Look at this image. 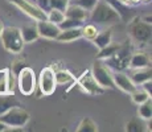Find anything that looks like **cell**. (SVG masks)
<instances>
[{"instance_id": "1", "label": "cell", "mask_w": 152, "mask_h": 132, "mask_svg": "<svg viewBox=\"0 0 152 132\" xmlns=\"http://www.w3.org/2000/svg\"><path fill=\"white\" fill-rule=\"evenodd\" d=\"M89 19L93 24L98 25H114L121 20V15L109 1H97V4L90 11Z\"/></svg>"}, {"instance_id": "2", "label": "cell", "mask_w": 152, "mask_h": 132, "mask_svg": "<svg viewBox=\"0 0 152 132\" xmlns=\"http://www.w3.org/2000/svg\"><path fill=\"white\" fill-rule=\"evenodd\" d=\"M1 39V45L7 52L17 54L23 50L24 46V40L21 37V32L16 26H5L3 28V32L0 34Z\"/></svg>"}, {"instance_id": "3", "label": "cell", "mask_w": 152, "mask_h": 132, "mask_svg": "<svg viewBox=\"0 0 152 132\" xmlns=\"http://www.w3.org/2000/svg\"><path fill=\"white\" fill-rule=\"evenodd\" d=\"M0 122L8 128H23L29 122V112L20 106H15L0 115Z\"/></svg>"}, {"instance_id": "4", "label": "cell", "mask_w": 152, "mask_h": 132, "mask_svg": "<svg viewBox=\"0 0 152 132\" xmlns=\"http://www.w3.org/2000/svg\"><path fill=\"white\" fill-rule=\"evenodd\" d=\"M128 33L132 37V40L136 41V42L140 44L150 42L152 34L151 23H147L145 20L140 19V17H135L128 24Z\"/></svg>"}, {"instance_id": "5", "label": "cell", "mask_w": 152, "mask_h": 132, "mask_svg": "<svg viewBox=\"0 0 152 132\" xmlns=\"http://www.w3.org/2000/svg\"><path fill=\"white\" fill-rule=\"evenodd\" d=\"M131 46L128 42L121 45V48L118 49V52L114 55L106 58L104 60V63H106L109 67H114L116 71H121V70L127 69L128 65H130V58H131Z\"/></svg>"}, {"instance_id": "6", "label": "cell", "mask_w": 152, "mask_h": 132, "mask_svg": "<svg viewBox=\"0 0 152 132\" xmlns=\"http://www.w3.org/2000/svg\"><path fill=\"white\" fill-rule=\"evenodd\" d=\"M91 74L94 79L101 85L103 89H114L115 83H114L113 78V71L110 70V67L104 62H102V60H98L93 63Z\"/></svg>"}, {"instance_id": "7", "label": "cell", "mask_w": 152, "mask_h": 132, "mask_svg": "<svg viewBox=\"0 0 152 132\" xmlns=\"http://www.w3.org/2000/svg\"><path fill=\"white\" fill-rule=\"evenodd\" d=\"M16 85L19 87L20 93L23 95H32L34 93L36 89V75L34 71L31 67H23L19 73H17V79H16Z\"/></svg>"}, {"instance_id": "8", "label": "cell", "mask_w": 152, "mask_h": 132, "mask_svg": "<svg viewBox=\"0 0 152 132\" xmlns=\"http://www.w3.org/2000/svg\"><path fill=\"white\" fill-rule=\"evenodd\" d=\"M57 82H56L54 71L52 67H44L40 73L39 87L42 95H52L56 90Z\"/></svg>"}, {"instance_id": "9", "label": "cell", "mask_w": 152, "mask_h": 132, "mask_svg": "<svg viewBox=\"0 0 152 132\" xmlns=\"http://www.w3.org/2000/svg\"><path fill=\"white\" fill-rule=\"evenodd\" d=\"M10 3L15 4L20 11H23L25 15L32 17L33 20H45L46 19V12H44L41 8L37 7V4H33L29 0H8Z\"/></svg>"}, {"instance_id": "10", "label": "cell", "mask_w": 152, "mask_h": 132, "mask_svg": "<svg viewBox=\"0 0 152 132\" xmlns=\"http://www.w3.org/2000/svg\"><path fill=\"white\" fill-rule=\"evenodd\" d=\"M78 83H80V86L82 87L85 91L91 94V95H99V94L104 93V89L94 79L91 71L83 73V74L81 75V78L78 79Z\"/></svg>"}, {"instance_id": "11", "label": "cell", "mask_w": 152, "mask_h": 132, "mask_svg": "<svg viewBox=\"0 0 152 132\" xmlns=\"http://www.w3.org/2000/svg\"><path fill=\"white\" fill-rule=\"evenodd\" d=\"M37 32H39V36L44 37V39L48 40H56L58 36V33L61 32L60 26L54 23L49 21V20H37Z\"/></svg>"}, {"instance_id": "12", "label": "cell", "mask_w": 152, "mask_h": 132, "mask_svg": "<svg viewBox=\"0 0 152 132\" xmlns=\"http://www.w3.org/2000/svg\"><path fill=\"white\" fill-rule=\"evenodd\" d=\"M113 78H114V83H115V87L121 89L122 91L131 94L134 90L136 89V85L132 82V79L130 78V75H127L126 73L121 71H116L113 73Z\"/></svg>"}, {"instance_id": "13", "label": "cell", "mask_w": 152, "mask_h": 132, "mask_svg": "<svg viewBox=\"0 0 152 132\" xmlns=\"http://www.w3.org/2000/svg\"><path fill=\"white\" fill-rule=\"evenodd\" d=\"M82 37V26H77V28H69V29H62L58 33L57 41L60 42H72Z\"/></svg>"}, {"instance_id": "14", "label": "cell", "mask_w": 152, "mask_h": 132, "mask_svg": "<svg viewBox=\"0 0 152 132\" xmlns=\"http://www.w3.org/2000/svg\"><path fill=\"white\" fill-rule=\"evenodd\" d=\"M64 12H65V17H70V19H77L81 20V21H85V20L89 19V11L80 7L75 3L74 4H69Z\"/></svg>"}, {"instance_id": "15", "label": "cell", "mask_w": 152, "mask_h": 132, "mask_svg": "<svg viewBox=\"0 0 152 132\" xmlns=\"http://www.w3.org/2000/svg\"><path fill=\"white\" fill-rule=\"evenodd\" d=\"M151 60L148 57V54L143 52H139V53H134L131 54V58H130V65L132 69H142V67H147V66H151Z\"/></svg>"}, {"instance_id": "16", "label": "cell", "mask_w": 152, "mask_h": 132, "mask_svg": "<svg viewBox=\"0 0 152 132\" xmlns=\"http://www.w3.org/2000/svg\"><path fill=\"white\" fill-rule=\"evenodd\" d=\"M130 78L132 79V82L139 86V85L144 83L145 81H150L152 78V70H151V66H147V67H142V69H135V71L130 75Z\"/></svg>"}, {"instance_id": "17", "label": "cell", "mask_w": 152, "mask_h": 132, "mask_svg": "<svg viewBox=\"0 0 152 132\" xmlns=\"http://www.w3.org/2000/svg\"><path fill=\"white\" fill-rule=\"evenodd\" d=\"M15 106H20V102L17 101L12 93L0 95V115L4 114L7 110H10L11 107H15Z\"/></svg>"}, {"instance_id": "18", "label": "cell", "mask_w": 152, "mask_h": 132, "mask_svg": "<svg viewBox=\"0 0 152 132\" xmlns=\"http://www.w3.org/2000/svg\"><path fill=\"white\" fill-rule=\"evenodd\" d=\"M21 32V37L24 40V42H33L39 39V32H37V26L36 24H32V25H25L20 29Z\"/></svg>"}, {"instance_id": "19", "label": "cell", "mask_w": 152, "mask_h": 132, "mask_svg": "<svg viewBox=\"0 0 152 132\" xmlns=\"http://www.w3.org/2000/svg\"><path fill=\"white\" fill-rule=\"evenodd\" d=\"M111 39H113V32H111V29H106V31L98 32V34L94 37V40H93V42L101 49V48H103V46L109 45L111 42Z\"/></svg>"}, {"instance_id": "20", "label": "cell", "mask_w": 152, "mask_h": 132, "mask_svg": "<svg viewBox=\"0 0 152 132\" xmlns=\"http://www.w3.org/2000/svg\"><path fill=\"white\" fill-rule=\"evenodd\" d=\"M121 48V44H113L110 42L109 45L103 46V48L99 49V53L97 55L98 60H106V58L111 57V55H114L116 52H118V49Z\"/></svg>"}, {"instance_id": "21", "label": "cell", "mask_w": 152, "mask_h": 132, "mask_svg": "<svg viewBox=\"0 0 152 132\" xmlns=\"http://www.w3.org/2000/svg\"><path fill=\"white\" fill-rule=\"evenodd\" d=\"M130 95H131V99H132V102H134L135 104H138V106L142 104L143 102H145L147 99L151 98V95H150V94H148L147 91H145L143 87H142V89H139L138 86H136V89L134 90V91L131 93Z\"/></svg>"}, {"instance_id": "22", "label": "cell", "mask_w": 152, "mask_h": 132, "mask_svg": "<svg viewBox=\"0 0 152 132\" xmlns=\"http://www.w3.org/2000/svg\"><path fill=\"white\" fill-rule=\"evenodd\" d=\"M138 114L142 119L151 120V116H152V101H151V98L147 99L145 102H143L142 104H139Z\"/></svg>"}, {"instance_id": "23", "label": "cell", "mask_w": 152, "mask_h": 132, "mask_svg": "<svg viewBox=\"0 0 152 132\" xmlns=\"http://www.w3.org/2000/svg\"><path fill=\"white\" fill-rule=\"evenodd\" d=\"M65 19V12L61 9H56V8H50V9L46 12V20L54 23V24L60 25L61 23Z\"/></svg>"}, {"instance_id": "24", "label": "cell", "mask_w": 152, "mask_h": 132, "mask_svg": "<svg viewBox=\"0 0 152 132\" xmlns=\"http://www.w3.org/2000/svg\"><path fill=\"white\" fill-rule=\"evenodd\" d=\"M77 131L78 132H97L98 131V125L93 119L85 118V119H82V122L80 123Z\"/></svg>"}, {"instance_id": "25", "label": "cell", "mask_w": 152, "mask_h": 132, "mask_svg": "<svg viewBox=\"0 0 152 132\" xmlns=\"http://www.w3.org/2000/svg\"><path fill=\"white\" fill-rule=\"evenodd\" d=\"M54 77H56V82H57V85H66V83H70V82L74 81V77H73L69 71H66V70L56 71Z\"/></svg>"}, {"instance_id": "26", "label": "cell", "mask_w": 152, "mask_h": 132, "mask_svg": "<svg viewBox=\"0 0 152 132\" xmlns=\"http://www.w3.org/2000/svg\"><path fill=\"white\" fill-rule=\"evenodd\" d=\"M98 29L95 24H86V25H82V37L87 40H94V37L98 34Z\"/></svg>"}, {"instance_id": "27", "label": "cell", "mask_w": 152, "mask_h": 132, "mask_svg": "<svg viewBox=\"0 0 152 132\" xmlns=\"http://www.w3.org/2000/svg\"><path fill=\"white\" fill-rule=\"evenodd\" d=\"M144 130H145L144 124L139 119H132L126 124V131H128V132H142Z\"/></svg>"}, {"instance_id": "28", "label": "cell", "mask_w": 152, "mask_h": 132, "mask_svg": "<svg viewBox=\"0 0 152 132\" xmlns=\"http://www.w3.org/2000/svg\"><path fill=\"white\" fill-rule=\"evenodd\" d=\"M83 25V21L81 20H77V19H70V17H65L64 21L61 23L60 25V29H69V28H77V26H82Z\"/></svg>"}, {"instance_id": "29", "label": "cell", "mask_w": 152, "mask_h": 132, "mask_svg": "<svg viewBox=\"0 0 152 132\" xmlns=\"http://www.w3.org/2000/svg\"><path fill=\"white\" fill-rule=\"evenodd\" d=\"M69 4L70 0H49L50 8H56V9H61V11H65Z\"/></svg>"}, {"instance_id": "30", "label": "cell", "mask_w": 152, "mask_h": 132, "mask_svg": "<svg viewBox=\"0 0 152 132\" xmlns=\"http://www.w3.org/2000/svg\"><path fill=\"white\" fill-rule=\"evenodd\" d=\"M97 1L98 0H75V4H78L80 7L85 8L86 11L90 12V11L93 9V7L97 4Z\"/></svg>"}, {"instance_id": "31", "label": "cell", "mask_w": 152, "mask_h": 132, "mask_svg": "<svg viewBox=\"0 0 152 132\" xmlns=\"http://www.w3.org/2000/svg\"><path fill=\"white\" fill-rule=\"evenodd\" d=\"M5 78H7V89H8V93H13L15 90V83H16V79H15V75L12 73V70L11 71H7L5 73Z\"/></svg>"}, {"instance_id": "32", "label": "cell", "mask_w": 152, "mask_h": 132, "mask_svg": "<svg viewBox=\"0 0 152 132\" xmlns=\"http://www.w3.org/2000/svg\"><path fill=\"white\" fill-rule=\"evenodd\" d=\"M24 67V60H16L15 62L12 63V71L15 75H17V73Z\"/></svg>"}, {"instance_id": "33", "label": "cell", "mask_w": 152, "mask_h": 132, "mask_svg": "<svg viewBox=\"0 0 152 132\" xmlns=\"http://www.w3.org/2000/svg\"><path fill=\"white\" fill-rule=\"evenodd\" d=\"M3 94H10L7 89V78H5V74L0 79V95H3Z\"/></svg>"}, {"instance_id": "34", "label": "cell", "mask_w": 152, "mask_h": 132, "mask_svg": "<svg viewBox=\"0 0 152 132\" xmlns=\"http://www.w3.org/2000/svg\"><path fill=\"white\" fill-rule=\"evenodd\" d=\"M37 7L41 8L44 12H48L50 9V5H49V0H37Z\"/></svg>"}, {"instance_id": "35", "label": "cell", "mask_w": 152, "mask_h": 132, "mask_svg": "<svg viewBox=\"0 0 152 132\" xmlns=\"http://www.w3.org/2000/svg\"><path fill=\"white\" fill-rule=\"evenodd\" d=\"M119 3H122L123 5H127V7H135V5L140 4V0H118Z\"/></svg>"}, {"instance_id": "36", "label": "cell", "mask_w": 152, "mask_h": 132, "mask_svg": "<svg viewBox=\"0 0 152 132\" xmlns=\"http://www.w3.org/2000/svg\"><path fill=\"white\" fill-rule=\"evenodd\" d=\"M151 85H152V82H151V79H150V81H145L144 82V83H142V86H143V89H144L145 90V91H147L148 94H150V95H151V91H152V90H151Z\"/></svg>"}, {"instance_id": "37", "label": "cell", "mask_w": 152, "mask_h": 132, "mask_svg": "<svg viewBox=\"0 0 152 132\" xmlns=\"http://www.w3.org/2000/svg\"><path fill=\"white\" fill-rule=\"evenodd\" d=\"M7 130H8V127H7V125H5L4 123H1V122H0V132H3V131H7Z\"/></svg>"}, {"instance_id": "38", "label": "cell", "mask_w": 152, "mask_h": 132, "mask_svg": "<svg viewBox=\"0 0 152 132\" xmlns=\"http://www.w3.org/2000/svg\"><path fill=\"white\" fill-rule=\"evenodd\" d=\"M3 28H4V26H3V24L0 23V34H1V32H3Z\"/></svg>"}, {"instance_id": "39", "label": "cell", "mask_w": 152, "mask_h": 132, "mask_svg": "<svg viewBox=\"0 0 152 132\" xmlns=\"http://www.w3.org/2000/svg\"><path fill=\"white\" fill-rule=\"evenodd\" d=\"M140 1H143V3H150L151 0H140Z\"/></svg>"}]
</instances>
